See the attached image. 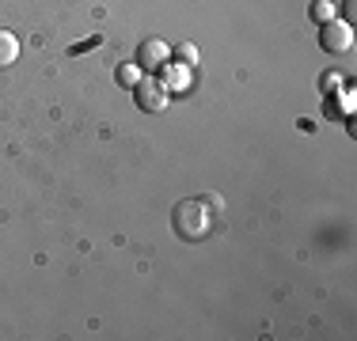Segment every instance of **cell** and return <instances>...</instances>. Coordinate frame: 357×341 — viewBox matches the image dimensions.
I'll list each match as a JSON object with an SVG mask.
<instances>
[{
	"label": "cell",
	"mask_w": 357,
	"mask_h": 341,
	"mask_svg": "<svg viewBox=\"0 0 357 341\" xmlns=\"http://www.w3.org/2000/svg\"><path fill=\"white\" fill-rule=\"evenodd\" d=\"M346 23H354V0H346Z\"/></svg>",
	"instance_id": "obj_10"
},
{
	"label": "cell",
	"mask_w": 357,
	"mask_h": 341,
	"mask_svg": "<svg viewBox=\"0 0 357 341\" xmlns=\"http://www.w3.org/2000/svg\"><path fill=\"white\" fill-rule=\"evenodd\" d=\"M15 61H20V38H15V31H0V68Z\"/></svg>",
	"instance_id": "obj_6"
},
{
	"label": "cell",
	"mask_w": 357,
	"mask_h": 341,
	"mask_svg": "<svg viewBox=\"0 0 357 341\" xmlns=\"http://www.w3.org/2000/svg\"><path fill=\"white\" fill-rule=\"evenodd\" d=\"M160 80H164V88L172 91H186L190 88V68L186 65H178V61H167V65H160Z\"/></svg>",
	"instance_id": "obj_5"
},
{
	"label": "cell",
	"mask_w": 357,
	"mask_h": 341,
	"mask_svg": "<svg viewBox=\"0 0 357 341\" xmlns=\"http://www.w3.org/2000/svg\"><path fill=\"white\" fill-rule=\"evenodd\" d=\"M172 61V46H167L164 38H144L137 46V65L144 68V72H156L160 65Z\"/></svg>",
	"instance_id": "obj_4"
},
{
	"label": "cell",
	"mask_w": 357,
	"mask_h": 341,
	"mask_svg": "<svg viewBox=\"0 0 357 341\" xmlns=\"http://www.w3.org/2000/svg\"><path fill=\"white\" fill-rule=\"evenodd\" d=\"M172 228L178 239L186 243H202L209 232H213V212H209V201H178L172 212Z\"/></svg>",
	"instance_id": "obj_1"
},
{
	"label": "cell",
	"mask_w": 357,
	"mask_h": 341,
	"mask_svg": "<svg viewBox=\"0 0 357 341\" xmlns=\"http://www.w3.org/2000/svg\"><path fill=\"white\" fill-rule=\"evenodd\" d=\"M175 57H178V65H186V68H194V65H198V46H194V42H178V49H175Z\"/></svg>",
	"instance_id": "obj_8"
},
{
	"label": "cell",
	"mask_w": 357,
	"mask_h": 341,
	"mask_svg": "<svg viewBox=\"0 0 357 341\" xmlns=\"http://www.w3.org/2000/svg\"><path fill=\"white\" fill-rule=\"evenodd\" d=\"M133 99H137V106L144 110V114H160V110L172 102V91L164 88V80H160V76L144 72L141 80L133 84Z\"/></svg>",
	"instance_id": "obj_2"
},
{
	"label": "cell",
	"mask_w": 357,
	"mask_h": 341,
	"mask_svg": "<svg viewBox=\"0 0 357 341\" xmlns=\"http://www.w3.org/2000/svg\"><path fill=\"white\" fill-rule=\"evenodd\" d=\"M319 46L327 49V54H350L354 49V23H346V19H327V23H319Z\"/></svg>",
	"instance_id": "obj_3"
},
{
	"label": "cell",
	"mask_w": 357,
	"mask_h": 341,
	"mask_svg": "<svg viewBox=\"0 0 357 341\" xmlns=\"http://www.w3.org/2000/svg\"><path fill=\"white\" fill-rule=\"evenodd\" d=\"M335 15H338L335 0H316V4H312V19L316 23H327V19H335Z\"/></svg>",
	"instance_id": "obj_7"
},
{
	"label": "cell",
	"mask_w": 357,
	"mask_h": 341,
	"mask_svg": "<svg viewBox=\"0 0 357 341\" xmlns=\"http://www.w3.org/2000/svg\"><path fill=\"white\" fill-rule=\"evenodd\" d=\"M141 76H144V68H141L137 61H133V65H122V68H118V84H126V88H133V84H137Z\"/></svg>",
	"instance_id": "obj_9"
}]
</instances>
